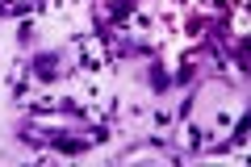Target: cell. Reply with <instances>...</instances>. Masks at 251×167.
<instances>
[{
  "instance_id": "obj_1",
  "label": "cell",
  "mask_w": 251,
  "mask_h": 167,
  "mask_svg": "<svg viewBox=\"0 0 251 167\" xmlns=\"http://www.w3.org/2000/svg\"><path fill=\"white\" fill-rule=\"evenodd\" d=\"M63 54L59 50H42V54H34V63H29V75L34 79H42V84H50V79H59L63 75Z\"/></svg>"
},
{
  "instance_id": "obj_4",
  "label": "cell",
  "mask_w": 251,
  "mask_h": 167,
  "mask_svg": "<svg viewBox=\"0 0 251 167\" xmlns=\"http://www.w3.org/2000/svg\"><path fill=\"white\" fill-rule=\"evenodd\" d=\"M17 138L25 146H46V130H38V125H17Z\"/></svg>"
},
{
  "instance_id": "obj_2",
  "label": "cell",
  "mask_w": 251,
  "mask_h": 167,
  "mask_svg": "<svg viewBox=\"0 0 251 167\" xmlns=\"http://www.w3.org/2000/svg\"><path fill=\"white\" fill-rule=\"evenodd\" d=\"M46 146L63 150V155H84L92 146V138H72V134H59V130H46Z\"/></svg>"
},
{
  "instance_id": "obj_3",
  "label": "cell",
  "mask_w": 251,
  "mask_h": 167,
  "mask_svg": "<svg viewBox=\"0 0 251 167\" xmlns=\"http://www.w3.org/2000/svg\"><path fill=\"white\" fill-rule=\"evenodd\" d=\"M147 84H151V92H168V84H172V75H168V67H163L159 59H151V67H147Z\"/></svg>"
}]
</instances>
